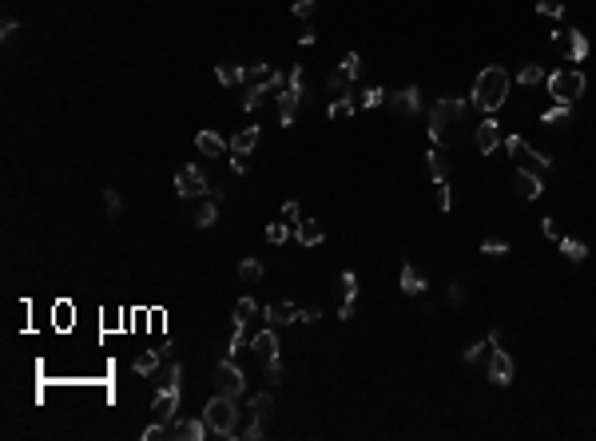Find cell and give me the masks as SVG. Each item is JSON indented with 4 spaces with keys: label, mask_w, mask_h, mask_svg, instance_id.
I'll return each mask as SVG.
<instances>
[{
    "label": "cell",
    "mask_w": 596,
    "mask_h": 441,
    "mask_svg": "<svg viewBox=\"0 0 596 441\" xmlns=\"http://www.w3.org/2000/svg\"><path fill=\"white\" fill-rule=\"evenodd\" d=\"M465 111H469V104L457 100V96H442L429 108V140H434V147H454L461 140Z\"/></svg>",
    "instance_id": "obj_1"
},
{
    "label": "cell",
    "mask_w": 596,
    "mask_h": 441,
    "mask_svg": "<svg viewBox=\"0 0 596 441\" xmlns=\"http://www.w3.org/2000/svg\"><path fill=\"white\" fill-rule=\"evenodd\" d=\"M509 96V72L501 68V64H489V68L477 72L473 80V96H469V104H473L477 111H485V116H493L501 104H505Z\"/></svg>",
    "instance_id": "obj_2"
},
{
    "label": "cell",
    "mask_w": 596,
    "mask_h": 441,
    "mask_svg": "<svg viewBox=\"0 0 596 441\" xmlns=\"http://www.w3.org/2000/svg\"><path fill=\"white\" fill-rule=\"evenodd\" d=\"M239 398H227V393L215 390V398L203 406V421H207V430L211 437H239Z\"/></svg>",
    "instance_id": "obj_3"
},
{
    "label": "cell",
    "mask_w": 596,
    "mask_h": 441,
    "mask_svg": "<svg viewBox=\"0 0 596 441\" xmlns=\"http://www.w3.org/2000/svg\"><path fill=\"white\" fill-rule=\"evenodd\" d=\"M549 96L553 104H576L588 88V76L580 68H561V72H549Z\"/></svg>",
    "instance_id": "obj_4"
},
{
    "label": "cell",
    "mask_w": 596,
    "mask_h": 441,
    "mask_svg": "<svg viewBox=\"0 0 596 441\" xmlns=\"http://www.w3.org/2000/svg\"><path fill=\"white\" fill-rule=\"evenodd\" d=\"M175 195L179 199H211V183L199 163H187L183 171H175Z\"/></svg>",
    "instance_id": "obj_5"
},
{
    "label": "cell",
    "mask_w": 596,
    "mask_h": 441,
    "mask_svg": "<svg viewBox=\"0 0 596 441\" xmlns=\"http://www.w3.org/2000/svg\"><path fill=\"white\" fill-rule=\"evenodd\" d=\"M179 398H183V374H179V378H172L159 390V398H155V406H152V421L172 425V421L179 418Z\"/></svg>",
    "instance_id": "obj_6"
},
{
    "label": "cell",
    "mask_w": 596,
    "mask_h": 441,
    "mask_svg": "<svg viewBox=\"0 0 596 441\" xmlns=\"http://www.w3.org/2000/svg\"><path fill=\"white\" fill-rule=\"evenodd\" d=\"M215 390L227 393V398H243V393H247V374L235 366L231 354H227L219 366H215Z\"/></svg>",
    "instance_id": "obj_7"
},
{
    "label": "cell",
    "mask_w": 596,
    "mask_h": 441,
    "mask_svg": "<svg viewBox=\"0 0 596 441\" xmlns=\"http://www.w3.org/2000/svg\"><path fill=\"white\" fill-rule=\"evenodd\" d=\"M505 151L513 155V160H521V167H529V171H549L553 167V155H545V151H533L521 135H509L505 140Z\"/></svg>",
    "instance_id": "obj_8"
},
{
    "label": "cell",
    "mask_w": 596,
    "mask_h": 441,
    "mask_svg": "<svg viewBox=\"0 0 596 441\" xmlns=\"http://www.w3.org/2000/svg\"><path fill=\"white\" fill-rule=\"evenodd\" d=\"M167 437L172 441H203V437H211V430H207V421L199 418H175L172 425H167Z\"/></svg>",
    "instance_id": "obj_9"
},
{
    "label": "cell",
    "mask_w": 596,
    "mask_h": 441,
    "mask_svg": "<svg viewBox=\"0 0 596 441\" xmlns=\"http://www.w3.org/2000/svg\"><path fill=\"white\" fill-rule=\"evenodd\" d=\"M489 381H493V386H501V390H505V386H513V358H509V350H501V346H493V350H489Z\"/></svg>",
    "instance_id": "obj_10"
},
{
    "label": "cell",
    "mask_w": 596,
    "mask_h": 441,
    "mask_svg": "<svg viewBox=\"0 0 596 441\" xmlns=\"http://www.w3.org/2000/svg\"><path fill=\"white\" fill-rule=\"evenodd\" d=\"M513 187H517V195H521V199H529V203H536L541 195H545V187H541V175H536V171H529V167H517V171H513Z\"/></svg>",
    "instance_id": "obj_11"
},
{
    "label": "cell",
    "mask_w": 596,
    "mask_h": 441,
    "mask_svg": "<svg viewBox=\"0 0 596 441\" xmlns=\"http://www.w3.org/2000/svg\"><path fill=\"white\" fill-rule=\"evenodd\" d=\"M386 104H390L398 116H417V111H422V88H417V84H410V88L394 91Z\"/></svg>",
    "instance_id": "obj_12"
},
{
    "label": "cell",
    "mask_w": 596,
    "mask_h": 441,
    "mask_svg": "<svg viewBox=\"0 0 596 441\" xmlns=\"http://www.w3.org/2000/svg\"><path fill=\"white\" fill-rule=\"evenodd\" d=\"M473 143H477V151H481V155H493V151H497V143H501V123H497L493 116H485V120L477 123Z\"/></svg>",
    "instance_id": "obj_13"
},
{
    "label": "cell",
    "mask_w": 596,
    "mask_h": 441,
    "mask_svg": "<svg viewBox=\"0 0 596 441\" xmlns=\"http://www.w3.org/2000/svg\"><path fill=\"white\" fill-rule=\"evenodd\" d=\"M298 104H303V91H294V88H283V91H279V123H283V128H294Z\"/></svg>",
    "instance_id": "obj_14"
},
{
    "label": "cell",
    "mask_w": 596,
    "mask_h": 441,
    "mask_svg": "<svg viewBox=\"0 0 596 441\" xmlns=\"http://www.w3.org/2000/svg\"><path fill=\"white\" fill-rule=\"evenodd\" d=\"M271 91H274L271 76H266V80H251V84H247V96H243V111H259Z\"/></svg>",
    "instance_id": "obj_15"
},
{
    "label": "cell",
    "mask_w": 596,
    "mask_h": 441,
    "mask_svg": "<svg viewBox=\"0 0 596 441\" xmlns=\"http://www.w3.org/2000/svg\"><path fill=\"white\" fill-rule=\"evenodd\" d=\"M398 282H402V291L410 294V298H422L425 286H429V282H425V274L417 271L414 262H405V267H402V279H398Z\"/></svg>",
    "instance_id": "obj_16"
},
{
    "label": "cell",
    "mask_w": 596,
    "mask_h": 441,
    "mask_svg": "<svg viewBox=\"0 0 596 441\" xmlns=\"http://www.w3.org/2000/svg\"><path fill=\"white\" fill-rule=\"evenodd\" d=\"M263 318L271 326H286V322H298V306L294 302H271V306H263Z\"/></svg>",
    "instance_id": "obj_17"
},
{
    "label": "cell",
    "mask_w": 596,
    "mask_h": 441,
    "mask_svg": "<svg viewBox=\"0 0 596 441\" xmlns=\"http://www.w3.org/2000/svg\"><path fill=\"white\" fill-rule=\"evenodd\" d=\"M294 239L303 242V247H318V242L326 239V227L318 219H303L298 227H294Z\"/></svg>",
    "instance_id": "obj_18"
},
{
    "label": "cell",
    "mask_w": 596,
    "mask_h": 441,
    "mask_svg": "<svg viewBox=\"0 0 596 441\" xmlns=\"http://www.w3.org/2000/svg\"><path fill=\"white\" fill-rule=\"evenodd\" d=\"M251 350L254 354H259V358H274V354H279V334H274V326H266V330L263 334H254V338H251Z\"/></svg>",
    "instance_id": "obj_19"
},
{
    "label": "cell",
    "mask_w": 596,
    "mask_h": 441,
    "mask_svg": "<svg viewBox=\"0 0 596 441\" xmlns=\"http://www.w3.org/2000/svg\"><path fill=\"white\" fill-rule=\"evenodd\" d=\"M565 52H568V64H580L588 56V36L585 32H565Z\"/></svg>",
    "instance_id": "obj_20"
},
{
    "label": "cell",
    "mask_w": 596,
    "mask_h": 441,
    "mask_svg": "<svg viewBox=\"0 0 596 441\" xmlns=\"http://www.w3.org/2000/svg\"><path fill=\"white\" fill-rule=\"evenodd\" d=\"M247 418H254V421H271V413H274V393L271 390H263V393H254L251 398V406H247Z\"/></svg>",
    "instance_id": "obj_21"
},
{
    "label": "cell",
    "mask_w": 596,
    "mask_h": 441,
    "mask_svg": "<svg viewBox=\"0 0 596 441\" xmlns=\"http://www.w3.org/2000/svg\"><path fill=\"white\" fill-rule=\"evenodd\" d=\"M195 147H199L203 155H223V151L231 147V143L223 140L219 131H199V135H195Z\"/></svg>",
    "instance_id": "obj_22"
},
{
    "label": "cell",
    "mask_w": 596,
    "mask_h": 441,
    "mask_svg": "<svg viewBox=\"0 0 596 441\" xmlns=\"http://www.w3.org/2000/svg\"><path fill=\"white\" fill-rule=\"evenodd\" d=\"M425 167H429V175H434V183H437V179H449V167H454V163H449L445 147H434L425 155Z\"/></svg>",
    "instance_id": "obj_23"
},
{
    "label": "cell",
    "mask_w": 596,
    "mask_h": 441,
    "mask_svg": "<svg viewBox=\"0 0 596 441\" xmlns=\"http://www.w3.org/2000/svg\"><path fill=\"white\" fill-rule=\"evenodd\" d=\"M215 80H219L223 88H235V84H247V68H239V64H215Z\"/></svg>",
    "instance_id": "obj_24"
},
{
    "label": "cell",
    "mask_w": 596,
    "mask_h": 441,
    "mask_svg": "<svg viewBox=\"0 0 596 441\" xmlns=\"http://www.w3.org/2000/svg\"><path fill=\"white\" fill-rule=\"evenodd\" d=\"M541 123H545V128H568V123H573V104H553V108L541 116Z\"/></svg>",
    "instance_id": "obj_25"
},
{
    "label": "cell",
    "mask_w": 596,
    "mask_h": 441,
    "mask_svg": "<svg viewBox=\"0 0 596 441\" xmlns=\"http://www.w3.org/2000/svg\"><path fill=\"white\" fill-rule=\"evenodd\" d=\"M215 223H219V203H215V199H203L199 211H195V227H199V231H211Z\"/></svg>",
    "instance_id": "obj_26"
},
{
    "label": "cell",
    "mask_w": 596,
    "mask_h": 441,
    "mask_svg": "<svg viewBox=\"0 0 596 441\" xmlns=\"http://www.w3.org/2000/svg\"><path fill=\"white\" fill-rule=\"evenodd\" d=\"M556 247H561V255H565L568 262H585L588 259V242H580V239H556Z\"/></svg>",
    "instance_id": "obj_27"
},
{
    "label": "cell",
    "mask_w": 596,
    "mask_h": 441,
    "mask_svg": "<svg viewBox=\"0 0 596 441\" xmlns=\"http://www.w3.org/2000/svg\"><path fill=\"white\" fill-rule=\"evenodd\" d=\"M354 111H358V100H350V91H342L338 100H330L326 116H330V120H346V116H354Z\"/></svg>",
    "instance_id": "obj_28"
},
{
    "label": "cell",
    "mask_w": 596,
    "mask_h": 441,
    "mask_svg": "<svg viewBox=\"0 0 596 441\" xmlns=\"http://www.w3.org/2000/svg\"><path fill=\"white\" fill-rule=\"evenodd\" d=\"M254 143H259V128H247V131H239V135H231V151H235V155H251Z\"/></svg>",
    "instance_id": "obj_29"
},
{
    "label": "cell",
    "mask_w": 596,
    "mask_h": 441,
    "mask_svg": "<svg viewBox=\"0 0 596 441\" xmlns=\"http://www.w3.org/2000/svg\"><path fill=\"white\" fill-rule=\"evenodd\" d=\"M159 358H163L159 350H147V354H140V358H135V366H132V370L140 374V378H152V374L159 370Z\"/></svg>",
    "instance_id": "obj_30"
},
{
    "label": "cell",
    "mask_w": 596,
    "mask_h": 441,
    "mask_svg": "<svg viewBox=\"0 0 596 441\" xmlns=\"http://www.w3.org/2000/svg\"><path fill=\"white\" fill-rule=\"evenodd\" d=\"M541 80H549L541 64H521V72H517V84H525V88H536Z\"/></svg>",
    "instance_id": "obj_31"
},
{
    "label": "cell",
    "mask_w": 596,
    "mask_h": 441,
    "mask_svg": "<svg viewBox=\"0 0 596 441\" xmlns=\"http://www.w3.org/2000/svg\"><path fill=\"white\" fill-rule=\"evenodd\" d=\"M489 350H493V346H489V338H485V342H473V346H465V350H461V362H465V366H477V362L485 358Z\"/></svg>",
    "instance_id": "obj_32"
},
{
    "label": "cell",
    "mask_w": 596,
    "mask_h": 441,
    "mask_svg": "<svg viewBox=\"0 0 596 441\" xmlns=\"http://www.w3.org/2000/svg\"><path fill=\"white\" fill-rule=\"evenodd\" d=\"M390 96H386L378 84H370V88H362V96H358V108H378V104H386Z\"/></svg>",
    "instance_id": "obj_33"
},
{
    "label": "cell",
    "mask_w": 596,
    "mask_h": 441,
    "mask_svg": "<svg viewBox=\"0 0 596 441\" xmlns=\"http://www.w3.org/2000/svg\"><path fill=\"white\" fill-rule=\"evenodd\" d=\"M338 68H342V76H346V80H358V76H362V56H358V52H346Z\"/></svg>",
    "instance_id": "obj_34"
},
{
    "label": "cell",
    "mask_w": 596,
    "mask_h": 441,
    "mask_svg": "<svg viewBox=\"0 0 596 441\" xmlns=\"http://www.w3.org/2000/svg\"><path fill=\"white\" fill-rule=\"evenodd\" d=\"M103 211H108V219H120L123 215V199H120V191L116 187L103 191Z\"/></svg>",
    "instance_id": "obj_35"
},
{
    "label": "cell",
    "mask_w": 596,
    "mask_h": 441,
    "mask_svg": "<svg viewBox=\"0 0 596 441\" xmlns=\"http://www.w3.org/2000/svg\"><path fill=\"white\" fill-rule=\"evenodd\" d=\"M239 279H243V282H259V279H263V262H259V259H243V262H239Z\"/></svg>",
    "instance_id": "obj_36"
},
{
    "label": "cell",
    "mask_w": 596,
    "mask_h": 441,
    "mask_svg": "<svg viewBox=\"0 0 596 441\" xmlns=\"http://www.w3.org/2000/svg\"><path fill=\"white\" fill-rule=\"evenodd\" d=\"M286 239H291V223H266V242L283 247Z\"/></svg>",
    "instance_id": "obj_37"
},
{
    "label": "cell",
    "mask_w": 596,
    "mask_h": 441,
    "mask_svg": "<svg viewBox=\"0 0 596 441\" xmlns=\"http://www.w3.org/2000/svg\"><path fill=\"white\" fill-rule=\"evenodd\" d=\"M536 12L549 16V21H565V4L561 0H536Z\"/></svg>",
    "instance_id": "obj_38"
},
{
    "label": "cell",
    "mask_w": 596,
    "mask_h": 441,
    "mask_svg": "<svg viewBox=\"0 0 596 441\" xmlns=\"http://www.w3.org/2000/svg\"><path fill=\"white\" fill-rule=\"evenodd\" d=\"M263 366H266V381H271V386H283V378H286V370H283V358L274 354V358H266V362H263Z\"/></svg>",
    "instance_id": "obj_39"
},
{
    "label": "cell",
    "mask_w": 596,
    "mask_h": 441,
    "mask_svg": "<svg viewBox=\"0 0 596 441\" xmlns=\"http://www.w3.org/2000/svg\"><path fill=\"white\" fill-rule=\"evenodd\" d=\"M254 314H259V302H254L251 294H247V298H239V302H235V318H239V322L254 318Z\"/></svg>",
    "instance_id": "obj_40"
},
{
    "label": "cell",
    "mask_w": 596,
    "mask_h": 441,
    "mask_svg": "<svg viewBox=\"0 0 596 441\" xmlns=\"http://www.w3.org/2000/svg\"><path fill=\"white\" fill-rule=\"evenodd\" d=\"M434 195H437V211H454V191H449V183H445V179H437L434 183Z\"/></svg>",
    "instance_id": "obj_41"
},
{
    "label": "cell",
    "mask_w": 596,
    "mask_h": 441,
    "mask_svg": "<svg viewBox=\"0 0 596 441\" xmlns=\"http://www.w3.org/2000/svg\"><path fill=\"white\" fill-rule=\"evenodd\" d=\"M263 433H266V421H254V418H247V425L239 430V437H243V441H259Z\"/></svg>",
    "instance_id": "obj_42"
},
{
    "label": "cell",
    "mask_w": 596,
    "mask_h": 441,
    "mask_svg": "<svg viewBox=\"0 0 596 441\" xmlns=\"http://www.w3.org/2000/svg\"><path fill=\"white\" fill-rule=\"evenodd\" d=\"M342 298L358 302V274L354 271H342Z\"/></svg>",
    "instance_id": "obj_43"
},
{
    "label": "cell",
    "mask_w": 596,
    "mask_h": 441,
    "mask_svg": "<svg viewBox=\"0 0 596 441\" xmlns=\"http://www.w3.org/2000/svg\"><path fill=\"white\" fill-rule=\"evenodd\" d=\"M481 255H489V259H501V255H509V242H501V239H485V242H481Z\"/></svg>",
    "instance_id": "obj_44"
},
{
    "label": "cell",
    "mask_w": 596,
    "mask_h": 441,
    "mask_svg": "<svg viewBox=\"0 0 596 441\" xmlns=\"http://www.w3.org/2000/svg\"><path fill=\"white\" fill-rule=\"evenodd\" d=\"M283 223H291V227H298V223H303V207H298V199H291L283 207Z\"/></svg>",
    "instance_id": "obj_45"
},
{
    "label": "cell",
    "mask_w": 596,
    "mask_h": 441,
    "mask_svg": "<svg viewBox=\"0 0 596 441\" xmlns=\"http://www.w3.org/2000/svg\"><path fill=\"white\" fill-rule=\"evenodd\" d=\"M346 84H350V80H346L342 68H338V72H330V80H326V91H330V96H338V91H346Z\"/></svg>",
    "instance_id": "obj_46"
},
{
    "label": "cell",
    "mask_w": 596,
    "mask_h": 441,
    "mask_svg": "<svg viewBox=\"0 0 596 441\" xmlns=\"http://www.w3.org/2000/svg\"><path fill=\"white\" fill-rule=\"evenodd\" d=\"M314 4H318V0H294V4H291V12H294V16H298V21H310Z\"/></svg>",
    "instance_id": "obj_47"
},
{
    "label": "cell",
    "mask_w": 596,
    "mask_h": 441,
    "mask_svg": "<svg viewBox=\"0 0 596 441\" xmlns=\"http://www.w3.org/2000/svg\"><path fill=\"white\" fill-rule=\"evenodd\" d=\"M449 306H454V311H461V306H465V286H461V282H449Z\"/></svg>",
    "instance_id": "obj_48"
},
{
    "label": "cell",
    "mask_w": 596,
    "mask_h": 441,
    "mask_svg": "<svg viewBox=\"0 0 596 441\" xmlns=\"http://www.w3.org/2000/svg\"><path fill=\"white\" fill-rule=\"evenodd\" d=\"M286 88H294V91H303V96H306V72L298 68V64L291 68V84H286Z\"/></svg>",
    "instance_id": "obj_49"
},
{
    "label": "cell",
    "mask_w": 596,
    "mask_h": 441,
    "mask_svg": "<svg viewBox=\"0 0 596 441\" xmlns=\"http://www.w3.org/2000/svg\"><path fill=\"white\" fill-rule=\"evenodd\" d=\"M318 318H322V311H318V306H298V322H306V326H314Z\"/></svg>",
    "instance_id": "obj_50"
},
{
    "label": "cell",
    "mask_w": 596,
    "mask_h": 441,
    "mask_svg": "<svg viewBox=\"0 0 596 441\" xmlns=\"http://www.w3.org/2000/svg\"><path fill=\"white\" fill-rule=\"evenodd\" d=\"M159 437H167V425H159V421H152V425L143 430V441H159Z\"/></svg>",
    "instance_id": "obj_51"
},
{
    "label": "cell",
    "mask_w": 596,
    "mask_h": 441,
    "mask_svg": "<svg viewBox=\"0 0 596 441\" xmlns=\"http://www.w3.org/2000/svg\"><path fill=\"white\" fill-rule=\"evenodd\" d=\"M354 314H358V302H350V298H342V306H338V318L342 322H350Z\"/></svg>",
    "instance_id": "obj_52"
},
{
    "label": "cell",
    "mask_w": 596,
    "mask_h": 441,
    "mask_svg": "<svg viewBox=\"0 0 596 441\" xmlns=\"http://www.w3.org/2000/svg\"><path fill=\"white\" fill-rule=\"evenodd\" d=\"M16 32H21V24L12 21V16H9V21H4V24H0V36H4V40H12V36H16Z\"/></svg>",
    "instance_id": "obj_53"
},
{
    "label": "cell",
    "mask_w": 596,
    "mask_h": 441,
    "mask_svg": "<svg viewBox=\"0 0 596 441\" xmlns=\"http://www.w3.org/2000/svg\"><path fill=\"white\" fill-rule=\"evenodd\" d=\"M231 171L235 175H247V155H235L231 151Z\"/></svg>",
    "instance_id": "obj_54"
},
{
    "label": "cell",
    "mask_w": 596,
    "mask_h": 441,
    "mask_svg": "<svg viewBox=\"0 0 596 441\" xmlns=\"http://www.w3.org/2000/svg\"><path fill=\"white\" fill-rule=\"evenodd\" d=\"M541 231H545L549 239H561V231H556V219H541Z\"/></svg>",
    "instance_id": "obj_55"
},
{
    "label": "cell",
    "mask_w": 596,
    "mask_h": 441,
    "mask_svg": "<svg viewBox=\"0 0 596 441\" xmlns=\"http://www.w3.org/2000/svg\"><path fill=\"white\" fill-rule=\"evenodd\" d=\"M314 40H318V36H314V28H306V32H303V36H298V44H306V48H310V44H314Z\"/></svg>",
    "instance_id": "obj_56"
}]
</instances>
